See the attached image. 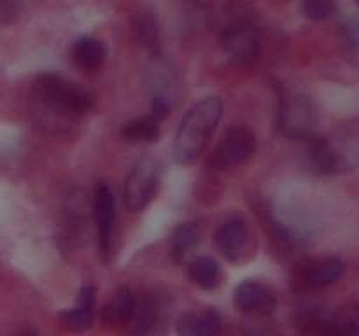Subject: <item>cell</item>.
I'll return each mask as SVG.
<instances>
[{
	"label": "cell",
	"mask_w": 359,
	"mask_h": 336,
	"mask_svg": "<svg viewBox=\"0 0 359 336\" xmlns=\"http://www.w3.org/2000/svg\"><path fill=\"white\" fill-rule=\"evenodd\" d=\"M35 114L41 125L51 130L69 128L74 121L91 111V94L72 80L58 74L46 72L37 77L34 84Z\"/></svg>",
	"instance_id": "6da1fadb"
},
{
	"label": "cell",
	"mask_w": 359,
	"mask_h": 336,
	"mask_svg": "<svg viewBox=\"0 0 359 336\" xmlns=\"http://www.w3.org/2000/svg\"><path fill=\"white\" fill-rule=\"evenodd\" d=\"M223 115V100L205 97L188 108L174 136V158L181 164H191L202 156Z\"/></svg>",
	"instance_id": "7a4b0ae2"
},
{
	"label": "cell",
	"mask_w": 359,
	"mask_h": 336,
	"mask_svg": "<svg viewBox=\"0 0 359 336\" xmlns=\"http://www.w3.org/2000/svg\"><path fill=\"white\" fill-rule=\"evenodd\" d=\"M319 112L312 98L297 90H286L279 98L277 128L291 140H307L316 135Z\"/></svg>",
	"instance_id": "3957f363"
},
{
	"label": "cell",
	"mask_w": 359,
	"mask_h": 336,
	"mask_svg": "<svg viewBox=\"0 0 359 336\" xmlns=\"http://www.w3.org/2000/svg\"><path fill=\"white\" fill-rule=\"evenodd\" d=\"M161 184V163L156 158H142L133 164L125 181V203L132 212L146 209Z\"/></svg>",
	"instance_id": "277c9868"
},
{
	"label": "cell",
	"mask_w": 359,
	"mask_h": 336,
	"mask_svg": "<svg viewBox=\"0 0 359 336\" xmlns=\"http://www.w3.org/2000/svg\"><path fill=\"white\" fill-rule=\"evenodd\" d=\"M256 153V135L244 125H235L224 132L209 158V164L216 170L245 163Z\"/></svg>",
	"instance_id": "5b68a950"
},
{
	"label": "cell",
	"mask_w": 359,
	"mask_h": 336,
	"mask_svg": "<svg viewBox=\"0 0 359 336\" xmlns=\"http://www.w3.org/2000/svg\"><path fill=\"white\" fill-rule=\"evenodd\" d=\"M146 86L151 100L163 102L170 108L179 100V76L174 62L161 51H153L146 70Z\"/></svg>",
	"instance_id": "8992f818"
},
{
	"label": "cell",
	"mask_w": 359,
	"mask_h": 336,
	"mask_svg": "<svg viewBox=\"0 0 359 336\" xmlns=\"http://www.w3.org/2000/svg\"><path fill=\"white\" fill-rule=\"evenodd\" d=\"M93 217L97 224V240L98 252L104 262L112 259V248H114V224H116V196L109 184L98 182L95 188L93 198Z\"/></svg>",
	"instance_id": "52a82bcc"
},
{
	"label": "cell",
	"mask_w": 359,
	"mask_h": 336,
	"mask_svg": "<svg viewBox=\"0 0 359 336\" xmlns=\"http://www.w3.org/2000/svg\"><path fill=\"white\" fill-rule=\"evenodd\" d=\"M219 42L226 58L238 65H248L258 58L262 37L255 24L248 21H238L224 28Z\"/></svg>",
	"instance_id": "ba28073f"
},
{
	"label": "cell",
	"mask_w": 359,
	"mask_h": 336,
	"mask_svg": "<svg viewBox=\"0 0 359 336\" xmlns=\"http://www.w3.org/2000/svg\"><path fill=\"white\" fill-rule=\"evenodd\" d=\"M305 142H307L305 156H307L309 167L318 174L332 175L349 168V154L342 147L335 146L332 140L314 135Z\"/></svg>",
	"instance_id": "9c48e42d"
},
{
	"label": "cell",
	"mask_w": 359,
	"mask_h": 336,
	"mask_svg": "<svg viewBox=\"0 0 359 336\" xmlns=\"http://www.w3.org/2000/svg\"><path fill=\"white\" fill-rule=\"evenodd\" d=\"M168 312L167 303L158 294H146L137 304V314L133 318V332L135 336H161L167 329Z\"/></svg>",
	"instance_id": "30bf717a"
},
{
	"label": "cell",
	"mask_w": 359,
	"mask_h": 336,
	"mask_svg": "<svg viewBox=\"0 0 359 336\" xmlns=\"http://www.w3.org/2000/svg\"><path fill=\"white\" fill-rule=\"evenodd\" d=\"M344 272H346V262L340 258L332 255V258L316 259V261L300 265L297 279L298 284H302V287H305V289L318 290L326 289V287L339 282Z\"/></svg>",
	"instance_id": "8fae6325"
},
{
	"label": "cell",
	"mask_w": 359,
	"mask_h": 336,
	"mask_svg": "<svg viewBox=\"0 0 359 336\" xmlns=\"http://www.w3.org/2000/svg\"><path fill=\"white\" fill-rule=\"evenodd\" d=\"M235 307L245 314L269 315L276 310L277 296L273 289L258 280H245L235 287L233 293Z\"/></svg>",
	"instance_id": "7c38bea8"
},
{
	"label": "cell",
	"mask_w": 359,
	"mask_h": 336,
	"mask_svg": "<svg viewBox=\"0 0 359 336\" xmlns=\"http://www.w3.org/2000/svg\"><path fill=\"white\" fill-rule=\"evenodd\" d=\"M137 304H139V300H137L135 293L126 286L119 287L102 308V321L107 328L130 326L135 318Z\"/></svg>",
	"instance_id": "4fadbf2b"
},
{
	"label": "cell",
	"mask_w": 359,
	"mask_h": 336,
	"mask_svg": "<svg viewBox=\"0 0 359 336\" xmlns=\"http://www.w3.org/2000/svg\"><path fill=\"white\" fill-rule=\"evenodd\" d=\"M95 287L83 286L77 293L76 307L60 312V322L70 331H88L95 322Z\"/></svg>",
	"instance_id": "5bb4252c"
},
{
	"label": "cell",
	"mask_w": 359,
	"mask_h": 336,
	"mask_svg": "<svg viewBox=\"0 0 359 336\" xmlns=\"http://www.w3.org/2000/svg\"><path fill=\"white\" fill-rule=\"evenodd\" d=\"M248 240V226L238 219L224 223L216 233L217 248H219V252L228 259V261H238L242 252L245 251Z\"/></svg>",
	"instance_id": "9a60e30c"
},
{
	"label": "cell",
	"mask_w": 359,
	"mask_h": 336,
	"mask_svg": "<svg viewBox=\"0 0 359 336\" xmlns=\"http://www.w3.org/2000/svg\"><path fill=\"white\" fill-rule=\"evenodd\" d=\"M175 331L179 336H219L221 317L216 310H205L195 314L188 312L179 318Z\"/></svg>",
	"instance_id": "2e32d148"
},
{
	"label": "cell",
	"mask_w": 359,
	"mask_h": 336,
	"mask_svg": "<svg viewBox=\"0 0 359 336\" xmlns=\"http://www.w3.org/2000/svg\"><path fill=\"white\" fill-rule=\"evenodd\" d=\"M107 49L104 42L91 35L79 37L72 46V59L81 70H98L105 62Z\"/></svg>",
	"instance_id": "e0dca14e"
},
{
	"label": "cell",
	"mask_w": 359,
	"mask_h": 336,
	"mask_svg": "<svg viewBox=\"0 0 359 336\" xmlns=\"http://www.w3.org/2000/svg\"><path fill=\"white\" fill-rule=\"evenodd\" d=\"M316 336H359V304L335 312Z\"/></svg>",
	"instance_id": "ac0fdd59"
},
{
	"label": "cell",
	"mask_w": 359,
	"mask_h": 336,
	"mask_svg": "<svg viewBox=\"0 0 359 336\" xmlns=\"http://www.w3.org/2000/svg\"><path fill=\"white\" fill-rule=\"evenodd\" d=\"M200 231L195 223H181L170 237V255L175 262L188 258L189 252L198 245Z\"/></svg>",
	"instance_id": "d6986e66"
},
{
	"label": "cell",
	"mask_w": 359,
	"mask_h": 336,
	"mask_svg": "<svg viewBox=\"0 0 359 336\" xmlns=\"http://www.w3.org/2000/svg\"><path fill=\"white\" fill-rule=\"evenodd\" d=\"M121 136L130 144H153L160 136V126L151 115L133 119L121 126Z\"/></svg>",
	"instance_id": "ffe728a7"
},
{
	"label": "cell",
	"mask_w": 359,
	"mask_h": 336,
	"mask_svg": "<svg viewBox=\"0 0 359 336\" xmlns=\"http://www.w3.org/2000/svg\"><path fill=\"white\" fill-rule=\"evenodd\" d=\"M189 279L200 289L210 290L219 284V265L209 255H200L189 262Z\"/></svg>",
	"instance_id": "44dd1931"
},
{
	"label": "cell",
	"mask_w": 359,
	"mask_h": 336,
	"mask_svg": "<svg viewBox=\"0 0 359 336\" xmlns=\"http://www.w3.org/2000/svg\"><path fill=\"white\" fill-rule=\"evenodd\" d=\"M133 31L135 37L144 48H149L156 51V42L160 38V28L158 20L151 10H139L133 18Z\"/></svg>",
	"instance_id": "7402d4cb"
},
{
	"label": "cell",
	"mask_w": 359,
	"mask_h": 336,
	"mask_svg": "<svg viewBox=\"0 0 359 336\" xmlns=\"http://www.w3.org/2000/svg\"><path fill=\"white\" fill-rule=\"evenodd\" d=\"M302 10L312 21H326L335 14V0H302Z\"/></svg>",
	"instance_id": "603a6c76"
},
{
	"label": "cell",
	"mask_w": 359,
	"mask_h": 336,
	"mask_svg": "<svg viewBox=\"0 0 359 336\" xmlns=\"http://www.w3.org/2000/svg\"><path fill=\"white\" fill-rule=\"evenodd\" d=\"M27 7V0H0V18L2 23L16 21L23 14Z\"/></svg>",
	"instance_id": "cb8c5ba5"
},
{
	"label": "cell",
	"mask_w": 359,
	"mask_h": 336,
	"mask_svg": "<svg viewBox=\"0 0 359 336\" xmlns=\"http://www.w3.org/2000/svg\"><path fill=\"white\" fill-rule=\"evenodd\" d=\"M18 336H37V331L34 329V326L27 324L18 331Z\"/></svg>",
	"instance_id": "d4e9b609"
},
{
	"label": "cell",
	"mask_w": 359,
	"mask_h": 336,
	"mask_svg": "<svg viewBox=\"0 0 359 336\" xmlns=\"http://www.w3.org/2000/svg\"><path fill=\"white\" fill-rule=\"evenodd\" d=\"M358 4H359V0H358Z\"/></svg>",
	"instance_id": "484cf974"
}]
</instances>
